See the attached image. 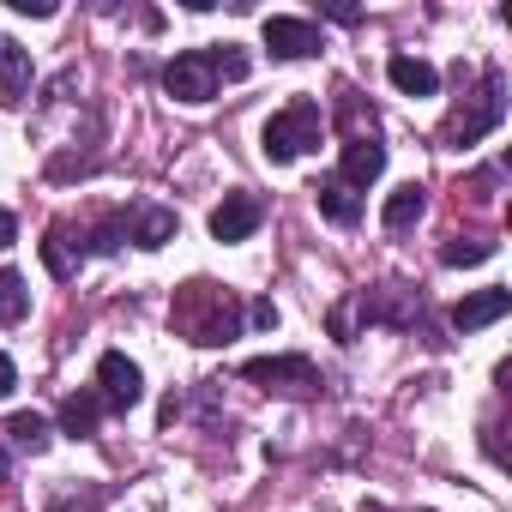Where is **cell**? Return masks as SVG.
Masks as SVG:
<instances>
[{"label":"cell","instance_id":"obj_14","mask_svg":"<svg viewBox=\"0 0 512 512\" xmlns=\"http://www.w3.org/2000/svg\"><path fill=\"white\" fill-rule=\"evenodd\" d=\"M79 260H85V247L73 241V229H67V223H55V229H49V241H43V266H49V278H61V284H67V278H79Z\"/></svg>","mask_w":512,"mask_h":512},{"label":"cell","instance_id":"obj_26","mask_svg":"<svg viewBox=\"0 0 512 512\" xmlns=\"http://www.w3.org/2000/svg\"><path fill=\"white\" fill-rule=\"evenodd\" d=\"M19 241V223H13V211H0V247H13Z\"/></svg>","mask_w":512,"mask_h":512},{"label":"cell","instance_id":"obj_6","mask_svg":"<svg viewBox=\"0 0 512 512\" xmlns=\"http://www.w3.org/2000/svg\"><path fill=\"white\" fill-rule=\"evenodd\" d=\"M97 398H103V410H133L139 398H145V374H139V362H127L121 350H109L103 362H97Z\"/></svg>","mask_w":512,"mask_h":512},{"label":"cell","instance_id":"obj_24","mask_svg":"<svg viewBox=\"0 0 512 512\" xmlns=\"http://www.w3.org/2000/svg\"><path fill=\"white\" fill-rule=\"evenodd\" d=\"M247 320L260 326V332H278V308H272V302H253V308H247Z\"/></svg>","mask_w":512,"mask_h":512},{"label":"cell","instance_id":"obj_22","mask_svg":"<svg viewBox=\"0 0 512 512\" xmlns=\"http://www.w3.org/2000/svg\"><path fill=\"white\" fill-rule=\"evenodd\" d=\"M211 55V67H217V79H247V49H235V43H223V49H205Z\"/></svg>","mask_w":512,"mask_h":512},{"label":"cell","instance_id":"obj_27","mask_svg":"<svg viewBox=\"0 0 512 512\" xmlns=\"http://www.w3.org/2000/svg\"><path fill=\"white\" fill-rule=\"evenodd\" d=\"M7 476H13V458H7V452H0V482H7Z\"/></svg>","mask_w":512,"mask_h":512},{"label":"cell","instance_id":"obj_10","mask_svg":"<svg viewBox=\"0 0 512 512\" xmlns=\"http://www.w3.org/2000/svg\"><path fill=\"white\" fill-rule=\"evenodd\" d=\"M175 229H181V217L169 205H133L127 211V241L133 247H163V241H175Z\"/></svg>","mask_w":512,"mask_h":512},{"label":"cell","instance_id":"obj_13","mask_svg":"<svg viewBox=\"0 0 512 512\" xmlns=\"http://www.w3.org/2000/svg\"><path fill=\"white\" fill-rule=\"evenodd\" d=\"M386 79H392L404 97H434V91H440V73H434L422 55H392V61H386Z\"/></svg>","mask_w":512,"mask_h":512},{"label":"cell","instance_id":"obj_23","mask_svg":"<svg viewBox=\"0 0 512 512\" xmlns=\"http://www.w3.org/2000/svg\"><path fill=\"white\" fill-rule=\"evenodd\" d=\"M7 7H13L19 19H55V13H61L55 0H7Z\"/></svg>","mask_w":512,"mask_h":512},{"label":"cell","instance_id":"obj_5","mask_svg":"<svg viewBox=\"0 0 512 512\" xmlns=\"http://www.w3.org/2000/svg\"><path fill=\"white\" fill-rule=\"evenodd\" d=\"M163 91H169L175 103H211V97H217V67H211V55H205V49L175 55V61L163 67Z\"/></svg>","mask_w":512,"mask_h":512},{"label":"cell","instance_id":"obj_7","mask_svg":"<svg viewBox=\"0 0 512 512\" xmlns=\"http://www.w3.org/2000/svg\"><path fill=\"white\" fill-rule=\"evenodd\" d=\"M266 223V205L253 199V193H223V205L211 211V235L229 247V241H247L253 229Z\"/></svg>","mask_w":512,"mask_h":512},{"label":"cell","instance_id":"obj_18","mask_svg":"<svg viewBox=\"0 0 512 512\" xmlns=\"http://www.w3.org/2000/svg\"><path fill=\"white\" fill-rule=\"evenodd\" d=\"M25 308H31L25 278H19L13 266H0V326H19V320H25Z\"/></svg>","mask_w":512,"mask_h":512},{"label":"cell","instance_id":"obj_8","mask_svg":"<svg viewBox=\"0 0 512 512\" xmlns=\"http://www.w3.org/2000/svg\"><path fill=\"white\" fill-rule=\"evenodd\" d=\"M386 175V145L380 139H350L344 151H338V181L356 193V187H374Z\"/></svg>","mask_w":512,"mask_h":512},{"label":"cell","instance_id":"obj_2","mask_svg":"<svg viewBox=\"0 0 512 512\" xmlns=\"http://www.w3.org/2000/svg\"><path fill=\"white\" fill-rule=\"evenodd\" d=\"M320 133H326V115H320V103H314V97H296L290 109H278V115L266 121V133H260V151H266L272 163H296V157L320 151Z\"/></svg>","mask_w":512,"mask_h":512},{"label":"cell","instance_id":"obj_17","mask_svg":"<svg viewBox=\"0 0 512 512\" xmlns=\"http://www.w3.org/2000/svg\"><path fill=\"white\" fill-rule=\"evenodd\" d=\"M422 211H428V193H422V187L410 181V187L386 193V211H380V223H386V229H410V223H416Z\"/></svg>","mask_w":512,"mask_h":512},{"label":"cell","instance_id":"obj_16","mask_svg":"<svg viewBox=\"0 0 512 512\" xmlns=\"http://www.w3.org/2000/svg\"><path fill=\"white\" fill-rule=\"evenodd\" d=\"M97 422H103V398H97V392H73V398L61 404V428H67L73 440H91Z\"/></svg>","mask_w":512,"mask_h":512},{"label":"cell","instance_id":"obj_12","mask_svg":"<svg viewBox=\"0 0 512 512\" xmlns=\"http://www.w3.org/2000/svg\"><path fill=\"white\" fill-rule=\"evenodd\" d=\"M31 97V49L19 43H0V103H25Z\"/></svg>","mask_w":512,"mask_h":512},{"label":"cell","instance_id":"obj_15","mask_svg":"<svg viewBox=\"0 0 512 512\" xmlns=\"http://www.w3.org/2000/svg\"><path fill=\"white\" fill-rule=\"evenodd\" d=\"M314 205H320V217H332V223H362V193H350L338 175H326L320 187H314Z\"/></svg>","mask_w":512,"mask_h":512},{"label":"cell","instance_id":"obj_19","mask_svg":"<svg viewBox=\"0 0 512 512\" xmlns=\"http://www.w3.org/2000/svg\"><path fill=\"white\" fill-rule=\"evenodd\" d=\"M7 440H13L19 452H43V446H49V422H43L37 410H19V416H7Z\"/></svg>","mask_w":512,"mask_h":512},{"label":"cell","instance_id":"obj_20","mask_svg":"<svg viewBox=\"0 0 512 512\" xmlns=\"http://www.w3.org/2000/svg\"><path fill=\"white\" fill-rule=\"evenodd\" d=\"M482 260H494V241H482V235H452L440 247V266H482Z\"/></svg>","mask_w":512,"mask_h":512},{"label":"cell","instance_id":"obj_11","mask_svg":"<svg viewBox=\"0 0 512 512\" xmlns=\"http://www.w3.org/2000/svg\"><path fill=\"white\" fill-rule=\"evenodd\" d=\"M506 314H512V290H476V296H464L452 308V326L458 332H482V326H494Z\"/></svg>","mask_w":512,"mask_h":512},{"label":"cell","instance_id":"obj_21","mask_svg":"<svg viewBox=\"0 0 512 512\" xmlns=\"http://www.w3.org/2000/svg\"><path fill=\"white\" fill-rule=\"evenodd\" d=\"M127 241V211H109L97 229H91V253H115Z\"/></svg>","mask_w":512,"mask_h":512},{"label":"cell","instance_id":"obj_4","mask_svg":"<svg viewBox=\"0 0 512 512\" xmlns=\"http://www.w3.org/2000/svg\"><path fill=\"white\" fill-rule=\"evenodd\" d=\"M241 380L266 386V392H290V398H314L320 392V368L308 356H253L241 368Z\"/></svg>","mask_w":512,"mask_h":512},{"label":"cell","instance_id":"obj_1","mask_svg":"<svg viewBox=\"0 0 512 512\" xmlns=\"http://www.w3.org/2000/svg\"><path fill=\"white\" fill-rule=\"evenodd\" d=\"M169 320H175V332L187 338V344H205V350H217V344H229L235 332H241V302H235V290H223V284H187V290H175V308H169Z\"/></svg>","mask_w":512,"mask_h":512},{"label":"cell","instance_id":"obj_9","mask_svg":"<svg viewBox=\"0 0 512 512\" xmlns=\"http://www.w3.org/2000/svg\"><path fill=\"white\" fill-rule=\"evenodd\" d=\"M266 49L278 61H308V55H320V25H308V19H266Z\"/></svg>","mask_w":512,"mask_h":512},{"label":"cell","instance_id":"obj_3","mask_svg":"<svg viewBox=\"0 0 512 512\" xmlns=\"http://www.w3.org/2000/svg\"><path fill=\"white\" fill-rule=\"evenodd\" d=\"M500 121H506V79H500V73H482V85L470 91V103H458V109H452V121L440 127V145L464 151V145L488 139Z\"/></svg>","mask_w":512,"mask_h":512},{"label":"cell","instance_id":"obj_25","mask_svg":"<svg viewBox=\"0 0 512 512\" xmlns=\"http://www.w3.org/2000/svg\"><path fill=\"white\" fill-rule=\"evenodd\" d=\"M19 386V368H13V356H0V398H7Z\"/></svg>","mask_w":512,"mask_h":512}]
</instances>
